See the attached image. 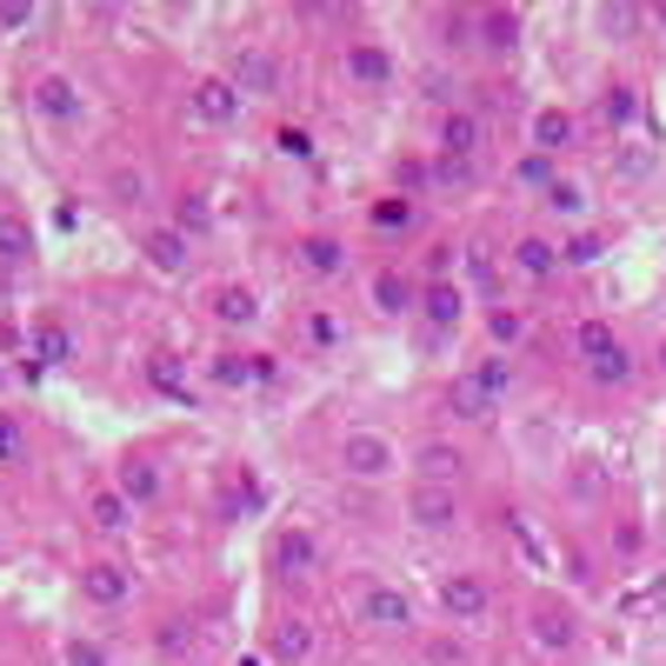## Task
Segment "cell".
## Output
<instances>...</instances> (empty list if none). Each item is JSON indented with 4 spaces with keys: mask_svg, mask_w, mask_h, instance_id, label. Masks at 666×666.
I'll use <instances>...</instances> for the list:
<instances>
[{
    "mask_svg": "<svg viewBox=\"0 0 666 666\" xmlns=\"http://www.w3.org/2000/svg\"><path fill=\"white\" fill-rule=\"evenodd\" d=\"M274 147H280L287 160H307V153H314V133H307V127H280V133H274Z\"/></svg>",
    "mask_w": 666,
    "mask_h": 666,
    "instance_id": "d6a6232c",
    "label": "cell"
},
{
    "mask_svg": "<svg viewBox=\"0 0 666 666\" xmlns=\"http://www.w3.org/2000/svg\"><path fill=\"white\" fill-rule=\"evenodd\" d=\"M7 454H13V427L0 420V460H7Z\"/></svg>",
    "mask_w": 666,
    "mask_h": 666,
    "instance_id": "ee69618b",
    "label": "cell"
},
{
    "mask_svg": "<svg viewBox=\"0 0 666 666\" xmlns=\"http://www.w3.org/2000/svg\"><path fill=\"white\" fill-rule=\"evenodd\" d=\"M340 67H347V80H354V87H367V93H380V87L394 80V60H387V47H374V40H354Z\"/></svg>",
    "mask_w": 666,
    "mask_h": 666,
    "instance_id": "30bf717a",
    "label": "cell"
},
{
    "mask_svg": "<svg viewBox=\"0 0 666 666\" xmlns=\"http://www.w3.org/2000/svg\"><path fill=\"white\" fill-rule=\"evenodd\" d=\"M474 380H480V387H487V394H494V400H500V394H507V387H514V367H500V360H487V367H480V374H474Z\"/></svg>",
    "mask_w": 666,
    "mask_h": 666,
    "instance_id": "f35d334b",
    "label": "cell"
},
{
    "mask_svg": "<svg viewBox=\"0 0 666 666\" xmlns=\"http://www.w3.org/2000/svg\"><path fill=\"white\" fill-rule=\"evenodd\" d=\"M434 180H440V187H474V160H454V153H440Z\"/></svg>",
    "mask_w": 666,
    "mask_h": 666,
    "instance_id": "836d02e7",
    "label": "cell"
},
{
    "mask_svg": "<svg viewBox=\"0 0 666 666\" xmlns=\"http://www.w3.org/2000/svg\"><path fill=\"white\" fill-rule=\"evenodd\" d=\"M414 467H420V480H427V487H454L467 460H460V447H447V440H427V447L414 454Z\"/></svg>",
    "mask_w": 666,
    "mask_h": 666,
    "instance_id": "7c38bea8",
    "label": "cell"
},
{
    "mask_svg": "<svg viewBox=\"0 0 666 666\" xmlns=\"http://www.w3.org/2000/svg\"><path fill=\"white\" fill-rule=\"evenodd\" d=\"M440 607H447L454 627H480L487 607H494V594H487L480 574H447V580H440Z\"/></svg>",
    "mask_w": 666,
    "mask_h": 666,
    "instance_id": "277c9868",
    "label": "cell"
},
{
    "mask_svg": "<svg viewBox=\"0 0 666 666\" xmlns=\"http://www.w3.org/2000/svg\"><path fill=\"white\" fill-rule=\"evenodd\" d=\"M120 500H127V507L160 500V467H153V460H127V467H120Z\"/></svg>",
    "mask_w": 666,
    "mask_h": 666,
    "instance_id": "603a6c76",
    "label": "cell"
},
{
    "mask_svg": "<svg viewBox=\"0 0 666 666\" xmlns=\"http://www.w3.org/2000/svg\"><path fill=\"white\" fill-rule=\"evenodd\" d=\"M474 33H480V47L514 53V40H520V13H514V7H487V13H474Z\"/></svg>",
    "mask_w": 666,
    "mask_h": 666,
    "instance_id": "4fadbf2b",
    "label": "cell"
},
{
    "mask_svg": "<svg viewBox=\"0 0 666 666\" xmlns=\"http://www.w3.org/2000/svg\"><path fill=\"white\" fill-rule=\"evenodd\" d=\"M67 666H107V654L93 640H67Z\"/></svg>",
    "mask_w": 666,
    "mask_h": 666,
    "instance_id": "b9f144b4",
    "label": "cell"
},
{
    "mask_svg": "<svg viewBox=\"0 0 666 666\" xmlns=\"http://www.w3.org/2000/svg\"><path fill=\"white\" fill-rule=\"evenodd\" d=\"M267 374H274L267 354H213V380H220V387H254V380H267Z\"/></svg>",
    "mask_w": 666,
    "mask_h": 666,
    "instance_id": "9a60e30c",
    "label": "cell"
},
{
    "mask_svg": "<svg viewBox=\"0 0 666 666\" xmlns=\"http://www.w3.org/2000/svg\"><path fill=\"white\" fill-rule=\"evenodd\" d=\"M654 20H660V33H666V7H660V13H654Z\"/></svg>",
    "mask_w": 666,
    "mask_h": 666,
    "instance_id": "f6af8a7d",
    "label": "cell"
},
{
    "mask_svg": "<svg viewBox=\"0 0 666 666\" xmlns=\"http://www.w3.org/2000/svg\"><path fill=\"white\" fill-rule=\"evenodd\" d=\"M634 20H640V13H634V7H600V27H607V33H627V27H634Z\"/></svg>",
    "mask_w": 666,
    "mask_h": 666,
    "instance_id": "7bdbcfd3",
    "label": "cell"
},
{
    "mask_svg": "<svg viewBox=\"0 0 666 666\" xmlns=\"http://www.w3.org/2000/svg\"><path fill=\"white\" fill-rule=\"evenodd\" d=\"M187 113L200 127H227V120H240V87L233 80H193L187 87Z\"/></svg>",
    "mask_w": 666,
    "mask_h": 666,
    "instance_id": "8992f818",
    "label": "cell"
},
{
    "mask_svg": "<svg viewBox=\"0 0 666 666\" xmlns=\"http://www.w3.org/2000/svg\"><path fill=\"white\" fill-rule=\"evenodd\" d=\"M534 147H540V153L574 147V113H567V107H540V113H534Z\"/></svg>",
    "mask_w": 666,
    "mask_h": 666,
    "instance_id": "7402d4cb",
    "label": "cell"
},
{
    "mask_svg": "<svg viewBox=\"0 0 666 666\" xmlns=\"http://www.w3.org/2000/svg\"><path fill=\"white\" fill-rule=\"evenodd\" d=\"M360 627H367V634H407V627H414V600H407L400 587H380V580H374V587L360 594Z\"/></svg>",
    "mask_w": 666,
    "mask_h": 666,
    "instance_id": "5b68a950",
    "label": "cell"
},
{
    "mask_svg": "<svg viewBox=\"0 0 666 666\" xmlns=\"http://www.w3.org/2000/svg\"><path fill=\"white\" fill-rule=\"evenodd\" d=\"M420 314L434 320V334H454V327H460V314H467V300H460V287L434 280V287L420 294Z\"/></svg>",
    "mask_w": 666,
    "mask_h": 666,
    "instance_id": "5bb4252c",
    "label": "cell"
},
{
    "mask_svg": "<svg viewBox=\"0 0 666 666\" xmlns=\"http://www.w3.org/2000/svg\"><path fill=\"white\" fill-rule=\"evenodd\" d=\"M654 607H666V580L640 587V594H627V614H654Z\"/></svg>",
    "mask_w": 666,
    "mask_h": 666,
    "instance_id": "ab89813d",
    "label": "cell"
},
{
    "mask_svg": "<svg viewBox=\"0 0 666 666\" xmlns=\"http://www.w3.org/2000/svg\"><path fill=\"white\" fill-rule=\"evenodd\" d=\"M660 367H666V347H660Z\"/></svg>",
    "mask_w": 666,
    "mask_h": 666,
    "instance_id": "bcb514c9",
    "label": "cell"
},
{
    "mask_svg": "<svg viewBox=\"0 0 666 666\" xmlns=\"http://www.w3.org/2000/svg\"><path fill=\"white\" fill-rule=\"evenodd\" d=\"M274 567H280V574H314V567H320V547H314V534H307V527L280 534V540H274Z\"/></svg>",
    "mask_w": 666,
    "mask_h": 666,
    "instance_id": "e0dca14e",
    "label": "cell"
},
{
    "mask_svg": "<svg viewBox=\"0 0 666 666\" xmlns=\"http://www.w3.org/2000/svg\"><path fill=\"white\" fill-rule=\"evenodd\" d=\"M547 213L554 220H580L587 213V187L580 180H547Z\"/></svg>",
    "mask_w": 666,
    "mask_h": 666,
    "instance_id": "83f0119b",
    "label": "cell"
},
{
    "mask_svg": "<svg viewBox=\"0 0 666 666\" xmlns=\"http://www.w3.org/2000/svg\"><path fill=\"white\" fill-rule=\"evenodd\" d=\"M213 314H220L227 327H254V320H260V300H254L247 287H220V294H213Z\"/></svg>",
    "mask_w": 666,
    "mask_h": 666,
    "instance_id": "484cf974",
    "label": "cell"
},
{
    "mask_svg": "<svg viewBox=\"0 0 666 666\" xmlns=\"http://www.w3.org/2000/svg\"><path fill=\"white\" fill-rule=\"evenodd\" d=\"M67 354H73V340H67V327H53V320H40V327H33V360H47V367H53V360H67Z\"/></svg>",
    "mask_w": 666,
    "mask_h": 666,
    "instance_id": "f546056e",
    "label": "cell"
},
{
    "mask_svg": "<svg viewBox=\"0 0 666 666\" xmlns=\"http://www.w3.org/2000/svg\"><path fill=\"white\" fill-rule=\"evenodd\" d=\"M27 254H33V227H27L20 213H0V260H7V267H20Z\"/></svg>",
    "mask_w": 666,
    "mask_h": 666,
    "instance_id": "f1b7e54d",
    "label": "cell"
},
{
    "mask_svg": "<svg viewBox=\"0 0 666 666\" xmlns=\"http://www.w3.org/2000/svg\"><path fill=\"white\" fill-rule=\"evenodd\" d=\"M447 407H454L460 420H494V414H500V400H494V394H487L474 374H460V380L447 387Z\"/></svg>",
    "mask_w": 666,
    "mask_h": 666,
    "instance_id": "2e32d148",
    "label": "cell"
},
{
    "mask_svg": "<svg viewBox=\"0 0 666 666\" xmlns=\"http://www.w3.org/2000/svg\"><path fill=\"white\" fill-rule=\"evenodd\" d=\"M514 267H520L527 280H554V274H560V247L540 240V233H527V240L514 247Z\"/></svg>",
    "mask_w": 666,
    "mask_h": 666,
    "instance_id": "ffe728a7",
    "label": "cell"
},
{
    "mask_svg": "<svg viewBox=\"0 0 666 666\" xmlns=\"http://www.w3.org/2000/svg\"><path fill=\"white\" fill-rule=\"evenodd\" d=\"M294 254H300V267H307V274H320V280H327V274H340V267H347V247H340V240H334V233H307V240H300V247H294Z\"/></svg>",
    "mask_w": 666,
    "mask_h": 666,
    "instance_id": "d6986e66",
    "label": "cell"
},
{
    "mask_svg": "<svg viewBox=\"0 0 666 666\" xmlns=\"http://www.w3.org/2000/svg\"><path fill=\"white\" fill-rule=\"evenodd\" d=\"M594 260H600V240H594V233H580V240L560 247V267H594Z\"/></svg>",
    "mask_w": 666,
    "mask_h": 666,
    "instance_id": "d590c367",
    "label": "cell"
},
{
    "mask_svg": "<svg viewBox=\"0 0 666 666\" xmlns=\"http://www.w3.org/2000/svg\"><path fill=\"white\" fill-rule=\"evenodd\" d=\"M600 113H607L614 127H627V120H634V87H614V93L600 100Z\"/></svg>",
    "mask_w": 666,
    "mask_h": 666,
    "instance_id": "74e56055",
    "label": "cell"
},
{
    "mask_svg": "<svg viewBox=\"0 0 666 666\" xmlns=\"http://www.w3.org/2000/svg\"><path fill=\"white\" fill-rule=\"evenodd\" d=\"M80 594L93 607H120V600H133V574L120 560H93V567H80Z\"/></svg>",
    "mask_w": 666,
    "mask_h": 666,
    "instance_id": "9c48e42d",
    "label": "cell"
},
{
    "mask_svg": "<svg viewBox=\"0 0 666 666\" xmlns=\"http://www.w3.org/2000/svg\"><path fill=\"white\" fill-rule=\"evenodd\" d=\"M227 80L240 87V100H247V93H254V100H267V93H280V60H274L267 47H240Z\"/></svg>",
    "mask_w": 666,
    "mask_h": 666,
    "instance_id": "52a82bcc",
    "label": "cell"
},
{
    "mask_svg": "<svg viewBox=\"0 0 666 666\" xmlns=\"http://www.w3.org/2000/svg\"><path fill=\"white\" fill-rule=\"evenodd\" d=\"M307 654H314V627H307L300 614H294V620H280V627H274V660H280V666H300Z\"/></svg>",
    "mask_w": 666,
    "mask_h": 666,
    "instance_id": "d4e9b609",
    "label": "cell"
},
{
    "mask_svg": "<svg viewBox=\"0 0 666 666\" xmlns=\"http://www.w3.org/2000/svg\"><path fill=\"white\" fill-rule=\"evenodd\" d=\"M374 227H414V200H407V193L374 200Z\"/></svg>",
    "mask_w": 666,
    "mask_h": 666,
    "instance_id": "4dcf8cb0",
    "label": "cell"
},
{
    "mask_svg": "<svg viewBox=\"0 0 666 666\" xmlns=\"http://www.w3.org/2000/svg\"><path fill=\"white\" fill-rule=\"evenodd\" d=\"M140 247H147V260H153L160 274H180V267H187V233H180V227H147Z\"/></svg>",
    "mask_w": 666,
    "mask_h": 666,
    "instance_id": "ac0fdd59",
    "label": "cell"
},
{
    "mask_svg": "<svg viewBox=\"0 0 666 666\" xmlns=\"http://www.w3.org/2000/svg\"><path fill=\"white\" fill-rule=\"evenodd\" d=\"M574 347H580V360H587V374H594L600 387H627V380H634V360H627V347H620V334H614L607 320H580V327H574Z\"/></svg>",
    "mask_w": 666,
    "mask_h": 666,
    "instance_id": "6da1fadb",
    "label": "cell"
},
{
    "mask_svg": "<svg viewBox=\"0 0 666 666\" xmlns=\"http://www.w3.org/2000/svg\"><path fill=\"white\" fill-rule=\"evenodd\" d=\"M113 200H120V207H147V173H127V167H120V173H113Z\"/></svg>",
    "mask_w": 666,
    "mask_h": 666,
    "instance_id": "1f68e13d",
    "label": "cell"
},
{
    "mask_svg": "<svg viewBox=\"0 0 666 666\" xmlns=\"http://www.w3.org/2000/svg\"><path fill=\"white\" fill-rule=\"evenodd\" d=\"M340 467H347L354 480H387V474L400 467V454H394L387 434H367V427H360V434L340 440Z\"/></svg>",
    "mask_w": 666,
    "mask_h": 666,
    "instance_id": "7a4b0ae2",
    "label": "cell"
},
{
    "mask_svg": "<svg viewBox=\"0 0 666 666\" xmlns=\"http://www.w3.org/2000/svg\"><path fill=\"white\" fill-rule=\"evenodd\" d=\"M440 153H454V160H474V153H480V113L454 107V113L440 120Z\"/></svg>",
    "mask_w": 666,
    "mask_h": 666,
    "instance_id": "8fae6325",
    "label": "cell"
},
{
    "mask_svg": "<svg viewBox=\"0 0 666 666\" xmlns=\"http://www.w3.org/2000/svg\"><path fill=\"white\" fill-rule=\"evenodd\" d=\"M207 220H213V213H207V200H200V193H187V200H180V213H173V227H180V233H200Z\"/></svg>",
    "mask_w": 666,
    "mask_h": 666,
    "instance_id": "e575fe53",
    "label": "cell"
},
{
    "mask_svg": "<svg viewBox=\"0 0 666 666\" xmlns=\"http://www.w3.org/2000/svg\"><path fill=\"white\" fill-rule=\"evenodd\" d=\"M487 334H494V340H500V347H514V340H520V334H527V320H520V314H514V307H500V314H494V320H487Z\"/></svg>",
    "mask_w": 666,
    "mask_h": 666,
    "instance_id": "8d00e7d4",
    "label": "cell"
},
{
    "mask_svg": "<svg viewBox=\"0 0 666 666\" xmlns=\"http://www.w3.org/2000/svg\"><path fill=\"white\" fill-rule=\"evenodd\" d=\"M534 634H540V647L567 654V647H574V614H567V607H540V614H534Z\"/></svg>",
    "mask_w": 666,
    "mask_h": 666,
    "instance_id": "4316f807",
    "label": "cell"
},
{
    "mask_svg": "<svg viewBox=\"0 0 666 666\" xmlns=\"http://www.w3.org/2000/svg\"><path fill=\"white\" fill-rule=\"evenodd\" d=\"M407 514H414V527L440 534V527H454V520H460V494H454V487H427V480H420V487L407 494Z\"/></svg>",
    "mask_w": 666,
    "mask_h": 666,
    "instance_id": "ba28073f",
    "label": "cell"
},
{
    "mask_svg": "<svg viewBox=\"0 0 666 666\" xmlns=\"http://www.w3.org/2000/svg\"><path fill=\"white\" fill-rule=\"evenodd\" d=\"M153 387H160V394H173V400H187V380H180L167 360H153Z\"/></svg>",
    "mask_w": 666,
    "mask_h": 666,
    "instance_id": "60d3db41",
    "label": "cell"
},
{
    "mask_svg": "<svg viewBox=\"0 0 666 666\" xmlns=\"http://www.w3.org/2000/svg\"><path fill=\"white\" fill-rule=\"evenodd\" d=\"M27 100H33V113L53 120V127H80V120H87V100H80V87H73L67 73H40Z\"/></svg>",
    "mask_w": 666,
    "mask_h": 666,
    "instance_id": "3957f363",
    "label": "cell"
},
{
    "mask_svg": "<svg viewBox=\"0 0 666 666\" xmlns=\"http://www.w3.org/2000/svg\"><path fill=\"white\" fill-rule=\"evenodd\" d=\"M374 307H380V314H414V307H420V287L387 267V274H374Z\"/></svg>",
    "mask_w": 666,
    "mask_h": 666,
    "instance_id": "44dd1931",
    "label": "cell"
},
{
    "mask_svg": "<svg viewBox=\"0 0 666 666\" xmlns=\"http://www.w3.org/2000/svg\"><path fill=\"white\" fill-rule=\"evenodd\" d=\"M87 520H93L100 534H127V527H133V507L120 500V487H100V494L87 500Z\"/></svg>",
    "mask_w": 666,
    "mask_h": 666,
    "instance_id": "cb8c5ba5",
    "label": "cell"
}]
</instances>
